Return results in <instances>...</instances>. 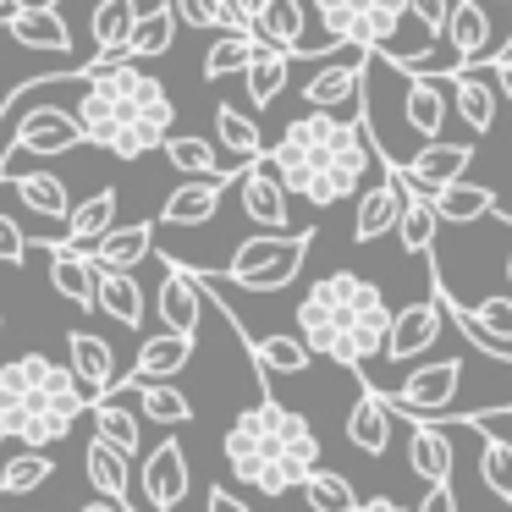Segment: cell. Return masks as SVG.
<instances>
[{"instance_id":"6da1fadb","label":"cell","mask_w":512,"mask_h":512,"mask_svg":"<svg viewBox=\"0 0 512 512\" xmlns=\"http://www.w3.org/2000/svg\"><path fill=\"white\" fill-rule=\"evenodd\" d=\"M72 116L83 127V144L105 149L116 160H144L166 144L177 105H171L166 83L144 72L133 56H94L78 78V100Z\"/></svg>"},{"instance_id":"7a4b0ae2","label":"cell","mask_w":512,"mask_h":512,"mask_svg":"<svg viewBox=\"0 0 512 512\" xmlns=\"http://www.w3.org/2000/svg\"><path fill=\"white\" fill-rule=\"evenodd\" d=\"M265 160L276 166V177L287 182L292 199L331 210L342 199H358V188L369 182V171L380 160V144L369 133L364 111L358 116L309 111L281 127V138L265 149Z\"/></svg>"},{"instance_id":"3957f363","label":"cell","mask_w":512,"mask_h":512,"mask_svg":"<svg viewBox=\"0 0 512 512\" xmlns=\"http://www.w3.org/2000/svg\"><path fill=\"white\" fill-rule=\"evenodd\" d=\"M391 303L375 281L353 276V270H331L320 276L298 303V336L314 347L320 358L342 369H364L375 353H386V331H391Z\"/></svg>"},{"instance_id":"277c9868","label":"cell","mask_w":512,"mask_h":512,"mask_svg":"<svg viewBox=\"0 0 512 512\" xmlns=\"http://www.w3.org/2000/svg\"><path fill=\"white\" fill-rule=\"evenodd\" d=\"M226 474L254 485L259 496H287L292 485H303L314 463H320V435L303 413L281 408L276 397H259L254 408H243L226 424Z\"/></svg>"},{"instance_id":"5b68a950","label":"cell","mask_w":512,"mask_h":512,"mask_svg":"<svg viewBox=\"0 0 512 512\" xmlns=\"http://www.w3.org/2000/svg\"><path fill=\"white\" fill-rule=\"evenodd\" d=\"M89 391L72 375V364H56L45 353H23L0 364V435L28 446H56L72 435V424L89 413Z\"/></svg>"},{"instance_id":"8992f818","label":"cell","mask_w":512,"mask_h":512,"mask_svg":"<svg viewBox=\"0 0 512 512\" xmlns=\"http://www.w3.org/2000/svg\"><path fill=\"white\" fill-rule=\"evenodd\" d=\"M314 248V232H259V237H243L237 254L226 259L221 281L226 287H243V292H287L298 281L303 259Z\"/></svg>"},{"instance_id":"52a82bcc","label":"cell","mask_w":512,"mask_h":512,"mask_svg":"<svg viewBox=\"0 0 512 512\" xmlns=\"http://www.w3.org/2000/svg\"><path fill=\"white\" fill-rule=\"evenodd\" d=\"M0 116H17L12 138L0 149V177H17V171H28V160H56V155H72L83 144L78 116L61 111V105H34V111L6 105Z\"/></svg>"},{"instance_id":"ba28073f","label":"cell","mask_w":512,"mask_h":512,"mask_svg":"<svg viewBox=\"0 0 512 512\" xmlns=\"http://www.w3.org/2000/svg\"><path fill=\"white\" fill-rule=\"evenodd\" d=\"M314 17L331 39H353L380 56H397V34L413 23L408 0H314Z\"/></svg>"},{"instance_id":"9c48e42d","label":"cell","mask_w":512,"mask_h":512,"mask_svg":"<svg viewBox=\"0 0 512 512\" xmlns=\"http://www.w3.org/2000/svg\"><path fill=\"white\" fill-rule=\"evenodd\" d=\"M364 72H369V45H353L342 39L336 61H320L303 83V105L309 111H342V105H358L364 94Z\"/></svg>"},{"instance_id":"30bf717a","label":"cell","mask_w":512,"mask_h":512,"mask_svg":"<svg viewBox=\"0 0 512 512\" xmlns=\"http://www.w3.org/2000/svg\"><path fill=\"white\" fill-rule=\"evenodd\" d=\"M463 380H468L463 358H435V364H419L408 380H397L386 391V402H391V413H446Z\"/></svg>"},{"instance_id":"8fae6325","label":"cell","mask_w":512,"mask_h":512,"mask_svg":"<svg viewBox=\"0 0 512 512\" xmlns=\"http://www.w3.org/2000/svg\"><path fill=\"white\" fill-rule=\"evenodd\" d=\"M237 193H243V215L259 226V232H287L292 221V193L287 182L276 177V166H270L265 155H254L243 171H237Z\"/></svg>"},{"instance_id":"7c38bea8","label":"cell","mask_w":512,"mask_h":512,"mask_svg":"<svg viewBox=\"0 0 512 512\" xmlns=\"http://www.w3.org/2000/svg\"><path fill=\"white\" fill-rule=\"evenodd\" d=\"M441 331H446V303L435 298V287H430V298H419V303H408V309L391 314L386 358H391V364H408V358L430 353V347L441 342Z\"/></svg>"},{"instance_id":"4fadbf2b","label":"cell","mask_w":512,"mask_h":512,"mask_svg":"<svg viewBox=\"0 0 512 512\" xmlns=\"http://www.w3.org/2000/svg\"><path fill=\"white\" fill-rule=\"evenodd\" d=\"M468 160H474V144H468V138H430V144H419L413 155H402L397 171H402L408 188L435 193V188H446V182L463 177Z\"/></svg>"},{"instance_id":"5bb4252c","label":"cell","mask_w":512,"mask_h":512,"mask_svg":"<svg viewBox=\"0 0 512 512\" xmlns=\"http://www.w3.org/2000/svg\"><path fill=\"white\" fill-rule=\"evenodd\" d=\"M402 199H408V182H402L397 166H391L386 177L364 182V188H358V204H353V237L358 243H380L386 232H397Z\"/></svg>"},{"instance_id":"9a60e30c","label":"cell","mask_w":512,"mask_h":512,"mask_svg":"<svg viewBox=\"0 0 512 512\" xmlns=\"http://www.w3.org/2000/svg\"><path fill=\"white\" fill-rule=\"evenodd\" d=\"M155 309H160V325H166V331L199 336V320H204V281H199V270H188V265L171 259L166 276H160V287H155Z\"/></svg>"},{"instance_id":"2e32d148","label":"cell","mask_w":512,"mask_h":512,"mask_svg":"<svg viewBox=\"0 0 512 512\" xmlns=\"http://www.w3.org/2000/svg\"><path fill=\"white\" fill-rule=\"evenodd\" d=\"M446 50H452V67H474L496 50V23H490L485 0H452L446 12V28H441Z\"/></svg>"},{"instance_id":"e0dca14e","label":"cell","mask_w":512,"mask_h":512,"mask_svg":"<svg viewBox=\"0 0 512 512\" xmlns=\"http://www.w3.org/2000/svg\"><path fill=\"white\" fill-rule=\"evenodd\" d=\"M193 490V468H188V452H182V441L171 435V441H160L155 452L144 457V501L160 512L182 507Z\"/></svg>"},{"instance_id":"ac0fdd59","label":"cell","mask_w":512,"mask_h":512,"mask_svg":"<svg viewBox=\"0 0 512 512\" xmlns=\"http://www.w3.org/2000/svg\"><path fill=\"white\" fill-rule=\"evenodd\" d=\"M408 468L424 485H452V441L435 413H408Z\"/></svg>"},{"instance_id":"d6986e66","label":"cell","mask_w":512,"mask_h":512,"mask_svg":"<svg viewBox=\"0 0 512 512\" xmlns=\"http://www.w3.org/2000/svg\"><path fill=\"white\" fill-rule=\"evenodd\" d=\"M446 83H452V116L457 122H463L468 133H490V127H496V105H501L496 78H479V61H474V67H452Z\"/></svg>"},{"instance_id":"ffe728a7","label":"cell","mask_w":512,"mask_h":512,"mask_svg":"<svg viewBox=\"0 0 512 512\" xmlns=\"http://www.w3.org/2000/svg\"><path fill=\"white\" fill-rule=\"evenodd\" d=\"M83 474H89V485L100 490L105 501H116V507L127 512V501H133V457H127L116 441H105L100 430H94L89 446H83Z\"/></svg>"},{"instance_id":"44dd1931","label":"cell","mask_w":512,"mask_h":512,"mask_svg":"<svg viewBox=\"0 0 512 512\" xmlns=\"http://www.w3.org/2000/svg\"><path fill=\"white\" fill-rule=\"evenodd\" d=\"M50 248V281L67 303L78 309H100V259L94 254H78L67 243H45Z\"/></svg>"},{"instance_id":"7402d4cb","label":"cell","mask_w":512,"mask_h":512,"mask_svg":"<svg viewBox=\"0 0 512 512\" xmlns=\"http://www.w3.org/2000/svg\"><path fill=\"white\" fill-rule=\"evenodd\" d=\"M446 116H452V83L446 78H413L408 94H402V122L413 127L419 144L446 133Z\"/></svg>"},{"instance_id":"603a6c76","label":"cell","mask_w":512,"mask_h":512,"mask_svg":"<svg viewBox=\"0 0 512 512\" xmlns=\"http://www.w3.org/2000/svg\"><path fill=\"white\" fill-rule=\"evenodd\" d=\"M391 419H397V413H391L386 391L364 380V386H358V402L347 408V441H353L364 457H380L391 446Z\"/></svg>"},{"instance_id":"cb8c5ba5","label":"cell","mask_w":512,"mask_h":512,"mask_svg":"<svg viewBox=\"0 0 512 512\" xmlns=\"http://www.w3.org/2000/svg\"><path fill=\"white\" fill-rule=\"evenodd\" d=\"M67 364H72V375L83 380V391L89 397H111L116 391V353H111V342L105 336H94V331H67Z\"/></svg>"},{"instance_id":"d4e9b609","label":"cell","mask_w":512,"mask_h":512,"mask_svg":"<svg viewBox=\"0 0 512 512\" xmlns=\"http://www.w3.org/2000/svg\"><path fill=\"white\" fill-rule=\"evenodd\" d=\"M188 358H193V336H182V331L144 336V342H138L133 369H127L116 386H138V380H171L177 369H188Z\"/></svg>"},{"instance_id":"484cf974","label":"cell","mask_w":512,"mask_h":512,"mask_svg":"<svg viewBox=\"0 0 512 512\" xmlns=\"http://www.w3.org/2000/svg\"><path fill=\"white\" fill-rule=\"evenodd\" d=\"M226 182H237V177H188L182 188H171V199L160 204V226H204V221H215Z\"/></svg>"},{"instance_id":"4316f807","label":"cell","mask_w":512,"mask_h":512,"mask_svg":"<svg viewBox=\"0 0 512 512\" xmlns=\"http://www.w3.org/2000/svg\"><path fill=\"white\" fill-rule=\"evenodd\" d=\"M292 61H298L292 50L265 45V39H259V50L248 56V67H243V89H248V105H254V111H265V105H276L281 94H287Z\"/></svg>"},{"instance_id":"83f0119b","label":"cell","mask_w":512,"mask_h":512,"mask_svg":"<svg viewBox=\"0 0 512 512\" xmlns=\"http://www.w3.org/2000/svg\"><path fill=\"white\" fill-rule=\"evenodd\" d=\"M441 210H435V199L424 188H408V199H402V215H397V248L413 259L435 254V237H441Z\"/></svg>"},{"instance_id":"f1b7e54d","label":"cell","mask_w":512,"mask_h":512,"mask_svg":"<svg viewBox=\"0 0 512 512\" xmlns=\"http://www.w3.org/2000/svg\"><path fill=\"white\" fill-rule=\"evenodd\" d=\"M0 182H6L28 210H34L39 221H61V226H67L72 193H67V182H61L56 171H17V177H0Z\"/></svg>"},{"instance_id":"f546056e","label":"cell","mask_w":512,"mask_h":512,"mask_svg":"<svg viewBox=\"0 0 512 512\" xmlns=\"http://www.w3.org/2000/svg\"><path fill=\"white\" fill-rule=\"evenodd\" d=\"M23 50H50V56H72V28L61 23L56 6H23L17 23L6 28Z\"/></svg>"},{"instance_id":"4dcf8cb0","label":"cell","mask_w":512,"mask_h":512,"mask_svg":"<svg viewBox=\"0 0 512 512\" xmlns=\"http://www.w3.org/2000/svg\"><path fill=\"white\" fill-rule=\"evenodd\" d=\"M155 254V221H133V226H111V232L94 243V259L105 270H138Z\"/></svg>"},{"instance_id":"1f68e13d","label":"cell","mask_w":512,"mask_h":512,"mask_svg":"<svg viewBox=\"0 0 512 512\" xmlns=\"http://www.w3.org/2000/svg\"><path fill=\"white\" fill-rule=\"evenodd\" d=\"M111 221H116V188H100V193H89L83 204H72L67 237H61V243L78 248V254H94V243L111 232Z\"/></svg>"},{"instance_id":"d6a6232c","label":"cell","mask_w":512,"mask_h":512,"mask_svg":"<svg viewBox=\"0 0 512 512\" xmlns=\"http://www.w3.org/2000/svg\"><path fill=\"white\" fill-rule=\"evenodd\" d=\"M100 309L111 314L116 325H127V331H138V325L149 320V298H144L133 270H105L100 265Z\"/></svg>"},{"instance_id":"836d02e7","label":"cell","mask_w":512,"mask_h":512,"mask_svg":"<svg viewBox=\"0 0 512 512\" xmlns=\"http://www.w3.org/2000/svg\"><path fill=\"white\" fill-rule=\"evenodd\" d=\"M259 375H303L314 364V347L303 336H243Z\"/></svg>"},{"instance_id":"e575fe53","label":"cell","mask_w":512,"mask_h":512,"mask_svg":"<svg viewBox=\"0 0 512 512\" xmlns=\"http://www.w3.org/2000/svg\"><path fill=\"white\" fill-rule=\"evenodd\" d=\"M160 155L171 160V166L182 171V177H237V160H221V149L204 144V138H188V133H166V144H160Z\"/></svg>"},{"instance_id":"d590c367","label":"cell","mask_w":512,"mask_h":512,"mask_svg":"<svg viewBox=\"0 0 512 512\" xmlns=\"http://www.w3.org/2000/svg\"><path fill=\"white\" fill-rule=\"evenodd\" d=\"M430 199H435V210H441L446 226H474V221H490V215H496V193L479 188V182H463V177L435 188Z\"/></svg>"},{"instance_id":"8d00e7d4","label":"cell","mask_w":512,"mask_h":512,"mask_svg":"<svg viewBox=\"0 0 512 512\" xmlns=\"http://www.w3.org/2000/svg\"><path fill=\"white\" fill-rule=\"evenodd\" d=\"M177 23H182V17H177V6H171V0H166V6H155V12H144V17L133 23V34H127L122 56H133V61H160L171 45H177Z\"/></svg>"},{"instance_id":"74e56055","label":"cell","mask_w":512,"mask_h":512,"mask_svg":"<svg viewBox=\"0 0 512 512\" xmlns=\"http://www.w3.org/2000/svg\"><path fill=\"white\" fill-rule=\"evenodd\" d=\"M89 424L105 435V441L122 446L127 457L144 452V424L149 419H144V413H133V408H122V402H116V391H111V397H94L89 402Z\"/></svg>"},{"instance_id":"f35d334b","label":"cell","mask_w":512,"mask_h":512,"mask_svg":"<svg viewBox=\"0 0 512 512\" xmlns=\"http://www.w3.org/2000/svg\"><path fill=\"white\" fill-rule=\"evenodd\" d=\"M144 17V6L138 0H100L89 17V39H94V56H122L127 34H133V23Z\"/></svg>"},{"instance_id":"ab89813d","label":"cell","mask_w":512,"mask_h":512,"mask_svg":"<svg viewBox=\"0 0 512 512\" xmlns=\"http://www.w3.org/2000/svg\"><path fill=\"white\" fill-rule=\"evenodd\" d=\"M248 28H254L265 45H281V50H292V56H298L303 39H309L303 34V28H309L303 23V0H265V12H259Z\"/></svg>"},{"instance_id":"60d3db41","label":"cell","mask_w":512,"mask_h":512,"mask_svg":"<svg viewBox=\"0 0 512 512\" xmlns=\"http://www.w3.org/2000/svg\"><path fill=\"white\" fill-rule=\"evenodd\" d=\"M254 50H259L254 28H221V39L204 50V78H210V83L243 78V67H248V56H254Z\"/></svg>"},{"instance_id":"b9f144b4","label":"cell","mask_w":512,"mask_h":512,"mask_svg":"<svg viewBox=\"0 0 512 512\" xmlns=\"http://www.w3.org/2000/svg\"><path fill=\"white\" fill-rule=\"evenodd\" d=\"M215 138H221V149L232 160L265 155V133H259V122H254V116H243V105H232V100L215 105Z\"/></svg>"},{"instance_id":"7bdbcfd3","label":"cell","mask_w":512,"mask_h":512,"mask_svg":"<svg viewBox=\"0 0 512 512\" xmlns=\"http://www.w3.org/2000/svg\"><path fill=\"white\" fill-rule=\"evenodd\" d=\"M50 474H56L50 452L23 441V452H17V457H0V496H28V490H39Z\"/></svg>"},{"instance_id":"ee69618b","label":"cell","mask_w":512,"mask_h":512,"mask_svg":"<svg viewBox=\"0 0 512 512\" xmlns=\"http://www.w3.org/2000/svg\"><path fill=\"white\" fill-rule=\"evenodd\" d=\"M116 391H138V413L149 424H188L193 419V402L177 386H166V380H138V386H116Z\"/></svg>"},{"instance_id":"f6af8a7d","label":"cell","mask_w":512,"mask_h":512,"mask_svg":"<svg viewBox=\"0 0 512 512\" xmlns=\"http://www.w3.org/2000/svg\"><path fill=\"white\" fill-rule=\"evenodd\" d=\"M298 490L309 496V507H314V512H353V507H358V490L347 485L342 474L320 468V463H314L309 474H303V485H298Z\"/></svg>"},{"instance_id":"bcb514c9","label":"cell","mask_w":512,"mask_h":512,"mask_svg":"<svg viewBox=\"0 0 512 512\" xmlns=\"http://www.w3.org/2000/svg\"><path fill=\"white\" fill-rule=\"evenodd\" d=\"M479 479L490 496L512 501V441L501 430H485V452H479Z\"/></svg>"},{"instance_id":"7dc6e473","label":"cell","mask_w":512,"mask_h":512,"mask_svg":"<svg viewBox=\"0 0 512 512\" xmlns=\"http://www.w3.org/2000/svg\"><path fill=\"white\" fill-rule=\"evenodd\" d=\"M171 6H177V17L188 28H243L232 0H171Z\"/></svg>"},{"instance_id":"c3c4849f","label":"cell","mask_w":512,"mask_h":512,"mask_svg":"<svg viewBox=\"0 0 512 512\" xmlns=\"http://www.w3.org/2000/svg\"><path fill=\"white\" fill-rule=\"evenodd\" d=\"M468 314H474V320L485 325L490 336H501V342H512V292H490V298L468 303Z\"/></svg>"},{"instance_id":"681fc988","label":"cell","mask_w":512,"mask_h":512,"mask_svg":"<svg viewBox=\"0 0 512 512\" xmlns=\"http://www.w3.org/2000/svg\"><path fill=\"white\" fill-rule=\"evenodd\" d=\"M408 12H413V23H419V34L441 39L446 12H452V0H408Z\"/></svg>"},{"instance_id":"f907efd6","label":"cell","mask_w":512,"mask_h":512,"mask_svg":"<svg viewBox=\"0 0 512 512\" xmlns=\"http://www.w3.org/2000/svg\"><path fill=\"white\" fill-rule=\"evenodd\" d=\"M28 259V237L12 215H0V265H23Z\"/></svg>"},{"instance_id":"816d5d0a","label":"cell","mask_w":512,"mask_h":512,"mask_svg":"<svg viewBox=\"0 0 512 512\" xmlns=\"http://www.w3.org/2000/svg\"><path fill=\"white\" fill-rule=\"evenodd\" d=\"M490 78H496V89H501V100L512 105V50H496V56H490Z\"/></svg>"},{"instance_id":"f5cc1de1","label":"cell","mask_w":512,"mask_h":512,"mask_svg":"<svg viewBox=\"0 0 512 512\" xmlns=\"http://www.w3.org/2000/svg\"><path fill=\"white\" fill-rule=\"evenodd\" d=\"M419 512H452V485H430V496L419 501Z\"/></svg>"},{"instance_id":"db71d44e","label":"cell","mask_w":512,"mask_h":512,"mask_svg":"<svg viewBox=\"0 0 512 512\" xmlns=\"http://www.w3.org/2000/svg\"><path fill=\"white\" fill-rule=\"evenodd\" d=\"M210 512H243V501H237L232 490H221V485H215V490H210Z\"/></svg>"},{"instance_id":"11a10c76","label":"cell","mask_w":512,"mask_h":512,"mask_svg":"<svg viewBox=\"0 0 512 512\" xmlns=\"http://www.w3.org/2000/svg\"><path fill=\"white\" fill-rule=\"evenodd\" d=\"M232 12H237V23L248 28V23H254V17H259V12H265V0H232Z\"/></svg>"},{"instance_id":"9f6ffc18","label":"cell","mask_w":512,"mask_h":512,"mask_svg":"<svg viewBox=\"0 0 512 512\" xmlns=\"http://www.w3.org/2000/svg\"><path fill=\"white\" fill-rule=\"evenodd\" d=\"M490 221H501V226H507V232H512V215H507V210H496V215H490ZM507 292H512V248H507Z\"/></svg>"},{"instance_id":"6f0895ef","label":"cell","mask_w":512,"mask_h":512,"mask_svg":"<svg viewBox=\"0 0 512 512\" xmlns=\"http://www.w3.org/2000/svg\"><path fill=\"white\" fill-rule=\"evenodd\" d=\"M23 6H61V0H23Z\"/></svg>"},{"instance_id":"680465c9","label":"cell","mask_w":512,"mask_h":512,"mask_svg":"<svg viewBox=\"0 0 512 512\" xmlns=\"http://www.w3.org/2000/svg\"><path fill=\"white\" fill-rule=\"evenodd\" d=\"M0 336H6V320H0Z\"/></svg>"},{"instance_id":"91938a15","label":"cell","mask_w":512,"mask_h":512,"mask_svg":"<svg viewBox=\"0 0 512 512\" xmlns=\"http://www.w3.org/2000/svg\"><path fill=\"white\" fill-rule=\"evenodd\" d=\"M501 6H512V0H501Z\"/></svg>"}]
</instances>
